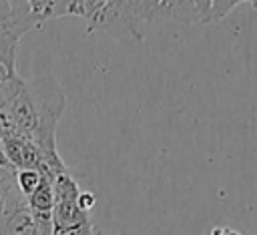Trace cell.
I'll list each match as a JSON object with an SVG mask.
<instances>
[{
  "mask_svg": "<svg viewBox=\"0 0 257 235\" xmlns=\"http://www.w3.org/2000/svg\"><path fill=\"white\" fill-rule=\"evenodd\" d=\"M66 108V94L52 74L24 80L14 72L0 76V135L20 133L44 155L42 173L54 177L68 169L56 149V127Z\"/></svg>",
  "mask_w": 257,
  "mask_h": 235,
  "instance_id": "1",
  "label": "cell"
},
{
  "mask_svg": "<svg viewBox=\"0 0 257 235\" xmlns=\"http://www.w3.org/2000/svg\"><path fill=\"white\" fill-rule=\"evenodd\" d=\"M159 4L161 0H112L86 26V30L143 40L145 26L157 20Z\"/></svg>",
  "mask_w": 257,
  "mask_h": 235,
  "instance_id": "2",
  "label": "cell"
},
{
  "mask_svg": "<svg viewBox=\"0 0 257 235\" xmlns=\"http://www.w3.org/2000/svg\"><path fill=\"white\" fill-rule=\"evenodd\" d=\"M42 233L48 231H40L38 221L30 211L26 199L22 195H16L8 203L4 215L0 217V235H42Z\"/></svg>",
  "mask_w": 257,
  "mask_h": 235,
  "instance_id": "3",
  "label": "cell"
},
{
  "mask_svg": "<svg viewBox=\"0 0 257 235\" xmlns=\"http://www.w3.org/2000/svg\"><path fill=\"white\" fill-rule=\"evenodd\" d=\"M4 153L10 161V165L20 171V169H40L44 163L42 151L24 135L20 133H4L0 135Z\"/></svg>",
  "mask_w": 257,
  "mask_h": 235,
  "instance_id": "4",
  "label": "cell"
},
{
  "mask_svg": "<svg viewBox=\"0 0 257 235\" xmlns=\"http://www.w3.org/2000/svg\"><path fill=\"white\" fill-rule=\"evenodd\" d=\"M40 22L30 12L26 0H0V28L22 30L24 34L36 28Z\"/></svg>",
  "mask_w": 257,
  "mask_h": 235,
  "instance_id": "5",
  "label": "cell"
},
{
  "mask_svg": "<svg viewBox=\"0 0 257 235\" xmlns=\"http://www.w3.org/2000/svg\"><path fill=\"white\" fill-rule=\"evenodd\" d=\"M183 22V24H201L197 8L193 0H161L159 10H157V20L155 22Z\"/></svg>",
  "mask_w": 257,
  "mask_h": 235,
  "instance_id": "6",
  "label": "cell"
},
{
  "mask_svg": "<svg viewBox=\"0 0 257 235\" xmlns=\"http://www.w3.org/2000/svg\"><path fill=\"white\" fill-rule=\"evenodd\" d=\"M88 221H90V215L78 207V199L56 201L52 207V229L76 227V225H84Z\"/></svg>",
  "mask_w": 257,
  "mask_h": 235,
  "instance_id": "7",
  "label": "cell"
},
{
  "mask_svg": "<svg viewBox=\"0 0 257 235\" xmlns=\"http://www.w3.org/2000/svg\"><path fill=\"white\" fill-rule=\"evenodd\" d=\"M42 173V171H40ZM30 211L34 215H52V207H54V187H52V177L42 173V181L40 185L32 191V195L26 199Z\"/></svg>",
  "mask_w": 257,
  "mask_h": 235,
  "instance_id": "8",
  "label": "cell"
},
{
  "mask_svg": "<svg viewBox=\"0 0 257 235\" xmlns=\"http://www.w3.org/2000/svg\"><path fill=\"white\" fill-rule=\"evenodd\" d=\"M22 36H24L22 30L0 28V66H4L6 70H16L14 64Z\"/></svg>",
  "mask_w": 257,
  "mask_h": 235,
  "instance_id": "9",
  "label": "cell"
},
{
  "mask_svg": "<svg viewBox=\"0 0 257 235\" xmlns=\"http://www.w3.org/2000/svg\"><path fill=\"white\" fill-rule=\"evenodd\" d=\"M16 195H22L16 187V169H0V217Z\"/></svg>",
  "mask_w": 257,
  "mask_h": 235,
  "instance_id": "10",
  "label": "cell"
},
{
  "mask_svg": "<svg viewBox=\"0 0 257 235\" xmlns=\"http://www.w3.org/2000/svg\"><path fill=\"white\" fill-rule=\"evenodd\" d=\"M40 181H42L40 169H20V171H16V187L22 193L24 199H28L32 195V191L40 185Z\"/></svg>",
  "mask_w": 257,
  "mask_h": 235,
  "instance_id": "11",
  "label": "cell"
},
{
  "mask_svg": "<svg viewBox=\"0 0 257 235\" xmlns=\"http://www.w3.org/2000/svg\"><path fill=\"white\" fill-rule=\"evenodd\" d=\"M243 2L251 4V6L257 10V0H215V2H213V12H211V22L223 20L235 6L243 4Z\"/></svg>",
  "mask_w": 257,
  "mask_h": 235,
  "instance_id": "12",
  "label": "cell"
},
{
  "mask_svg": "<svg viewBox=\"0 0 257 235\" xmlns=\"http://www.w3.org/2000/svg\"><path fill=\"white\" fill-rule=\"evenodd\" d=\"M213 2H215V0H193V4H195V8H197V14H199V20H201V24H207V22H211Z\"/></svg>",
  "mask_w": 257,
  "mask_h": 235,
  "instance_id": "13",
  "label": "cell"
},
{
  "mask_svg": "<svg viewBox=\"0 0 257 235\" xmlns=\"http://www.w3.org/2000/svg\"><path fill=\"white\" fill-rule=\"evenodd\" d=\"M78 207L84 213L90 215V211L96 207V195L92 191H80V195H78Z\"/></svg>",
  "mask_w": 257,
  "mask_h": 235,
  "instance_id": "14",
  "label": "cell"
},
{
  "mask_svg": "<svg viewBox=\"0 0 257 235\" xmlns=\"http://www.w3.org/2000/svg\"><path fill=\"white\" fill-rule=\"evenodd\" d=\"M92 227H94V223H92V221H88V223H84V225H76V227L52 229V235H86Z\"/></svg>",
  "mask_w": 257,
  "mask_h": 235,
  "instance_id": "15",
  "label": "cell"
},
{
  "mask_svg": "<svg viewBox=\"0 0 257 235\" xmlns=\"http://www.w3.org/2000/svg\"><path fill=\"white\" fill-rule=\"evenodd\" d=\"M209 235H243L241 231L233 229V227H225V225H219V227H213L209 231Z\"/></svg>",
  "mask_w": 257,
  "mask_h": 235,
  "instance_id": "16",
  "label": "cell"
},
{
  "mask_svg": "<svg viewBox=\"0 0 257 235\" xmlns=\"http://www.w3.org/2000/svg\"><path fill=\"white\" fill-rule=\"evenodd\" d=\"M0 169H14V167L10 165V161H8V157H6V153H4L2 141H0Z\"/></svg>",
  "mask_w": 257,
  "mask_h": 235,
  "instance_id": "17",
  "label": "cell"
},
{
  "mask_svg": "<svg viewBox=\"0 0 257 235\" xmlns=\"http://www.w3.org/2000/svg\"><path fill=\"white\" fill-rule=\"evenodd\" d=\"M86 235H96V227H92V229H90V231H88Z\"/></svg>",
  "mask_w": 257,
  "mask_h": 235,
  "instance_id": "18",
  "label": "cell"
},
{
  "mask_svg": "<svg viewBox=\"0 0 257 235\" xmlns=\"http://www.w3.org/2000/svg\"><path fill=\"white\" fill-rule=\"evenodd\" d=\"M4 72H14V70H6V68H0V76H2Z\"/></svg>",
  "mask_w": 257,
  "mask_h": 235,
  "instance_id": "19",
  "label": "cell"
},
{
  "mask_svg": "<svg viewBox=\"0 0 257 235\" xmlns=\"http://www.w3.org/2000/svg\"><path fill=\"white\" fill-rule=\"evenodd\" d=\"M42 235H52V231H48V233H42Z\"/></svg>",
  "mask_w": 257,
  "mask_h": 235,
  "instance_id": "20",
  "label": "cell"
}]
</instances>
